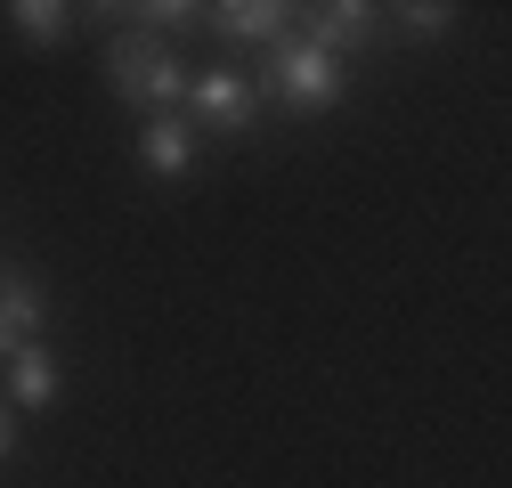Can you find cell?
<instances>
[{
  "label": "cell",
  "mask_w": 512,
  "mask_h": 488,
  "mask_svg": "<svg viewBox=\"0 0 512 488\" xmlns=\"http://www.w3.org/2000/svg\"><path fill=\"white\" fill-rule=\"evenodd\" d=\"M106 82H114L122 106H139V114H179V98H187L179 49L155 41V33H139V25H122V33L106 41Z\"/></svg>",
  "instance_id": "6da1fadb"
},
{
  "label": "cell",
  "mask_w": 512,
  "mask_h": 488,
  "mask_svg": "<svg viewBox=\"0 0 512 488\" xmlns=\"http://www.w3.org/2000/svg\"><path fill=\"white\" fill-rule=\"evenodd\" d=\"M57 399V358L41 350V342H25L17 358H9V407H25V415H41Z\"/></svg>",
  "instance_id": "9c48e42d"
},
{
  "label": "cell",
  "mask_w": 512,
  "mask_h": 488,
  "mask_svg": "<svg viewBox=\"0 0 512 488\" xmlns=\"http://www.w3.org/2000/svg\"><path fill=\"white\" fill-rule=\"evenodd\" d=\"M252 90H269V106H285V114L309 122V114H334L350 98V74H342V57H326V49H309L301 33H285Z\"/></svg>",
  "instance_id": "7a4b0ae2"
},
{
  "label": "cell",
  "mask_w": 512,
  "mask_h": 488,
  "mask_svg": "<svg viewBox=\"0 0 512 488\" xmlns=\"http://www.w3.org/2000/svg\"><path fill=\"white\" fill-rule=\"evenodd\" d=\"M122 17H139V33H155V41H171V33H187V25H204L196 0H147V9H122Z\"/></svg>",
  "instance_id": "30bf717a"
},
{
  "label": "cell",
  "mask_w": 512,
  "mask_h": 488,
  "mask_svg": "<svg viewBox=\"0 0 512 488\" xmlns=\"http://www.w3.org/2000/svg\"><path fill=\"white\" fill-rule=\"evenodd\" d=\"M179 114L196 122V139H236V131H252V114H261V90L236 66H204V74H187Z\"/></svg>",
  "instance_id": "3957f363"
},
{
  "label": "cell",
  "mask_w": 512,
  "mask_h": 488,
  "mask_svg": "<svg viewBox=\"0 0 512 488\" xmlns=\"http://www.w3.org/2000/svg\"><path fill=\"white\" fill-rule=\"evenodd\" d=\"M9 456H17V407L0 399V464H9Z\"/></svg>",
  "instance_id": "7c38bea8"
},
{
  "label": "cell",
  "mask_w": 512,
  "mask_h": 488,
  "mask_svg": "<svg viewBox=\"0 0 512 488\" xmlns=\"http://www.w3.org/2000/svg\"><path fill=\"white\" fill-rule=\"evenodd\" d=\"M41 326H49L41 285H33L25 269H0V366H9L25 342H41Z\"/></svg>",
  "instance_id": "8992f818"
},
{
  "label": "cell",
  "mask_w": 512,
  "mask_h": 488,
  "mask_svg": "<svg viewBox=\"0 0 512 488\" xmlns=\"http://www.w3.org/2000/svg\"><path fill=\"white\" fill-rule=\"evenodd\" d=\"M0 17H9V33L33 41V49H57V41L82 33V9H66V0H9Z\"/></svg>",
  "instance_id": "ba28073f"
},
{
  "label": "cell",
  "mask_w": 512,
  "mask_h": 488,
  "mask_svg": "<svg viewBox=\"0 0 512 488\" xmlns=\"http://www.w3.org/2000/svg\"><path fill=\"white\" fill-rule=\"evenodd\" d=\"M293 25H301L309 49L342 57V49H366L382 33V9H366V0H317V9H293Z\"/></svg>",
  "instance_id": "277c9868"
},
{
  "label": "cell",
  "mask_w": 512,
  "mask_h": 488,
  "mask_svg": "<svg viewBox=\"0 0 512 488\" xmlns=\"http://www.w3.org/2000/svg\"><path fill=\"white\" fill-rule=\"evenodd\" d=\"M204 25H212L220 41H261V49H277V41L293 33V0H220V9H204Z\"/></svg>",
  "instance_id": "52a82bcc"
},
{
  "label": "cell",
  "mask_w": 512,
  "mask_h": 488,
  "mask_svg": "<svg viewBox=\"0 0 512 488\" xmlns=\"http://www.w3.org/2000/svg\"><path fill=\"white\" fill-rule=\"evenodd\" d=\"M131 155H139L147 179H187V171H196V155H204V139H196V122H187V114H147Z\"/></svg>",
  "instance_id": "5b68a950"
},
{
  "label": "cell",
  "mask_w": 512,
  "mask_h": 488,
  "mask_svg": "<svg viewBox=\"0 0 512 488\" xmlns=\"http://www.w3.org/2000/svg\"><path fill=\"white\" fill-rule=\"evenodd\" d=\"M391 17H399V33H415V41H439L447 25H456L447 0H407V9H391Z\"/></svg>",
  "instance_id": "8fae6325"
}]
</instances>
